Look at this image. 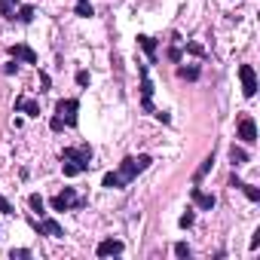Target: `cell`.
<instances>
[{"mask_svg": "<svg viewBox=\"0 0 260 260\" xmlns=\"http://www.w3.org/2000/svg\"><path fill=\"white\" fill-rule=\"evenodd\" d=\"M190 199H193L196 208H202V211H211V208H214V196H211V193H202L199 187L190 190Z\"/></svg>", "mask_w": 260, "mask_h": 260, "instance_id": "cell-10", "label": "cell"}, {"mask_svg": "<svg viewBox=\"0 0 260 260\" xmlns=\"http://www.w3.org/2000/svg\"><path fill=\"white\" fill-rule=\"evenodd\" d=\"M13 19L22 22V25H31V22H34V7H19V13H16Z\"/></svg>", "mask_w": 260, "mask_h": 260, "instance_id": "cell-16", "label": "cell"}, {"mask_svg": "<svg viewBox=\"0 0 260 260\" xmlns=\"http://www.w3.org/2000/svg\"><path fill=\"white\" fill-rule=\"evenodd\" d=\"M178 223H181L184 230H190V226L196 223V214H193V211H187V214H181V220H178Z\"/></svg>", "mask_w": 260, "mask_h": 260, "instance_id": "cell-23", "label": "cell"}, {"mask_svg": "<svg viewBox=\"0 0 260 260\" xmlns=\"http://www.w3.org/2000/svg\"><path fill=\"white\" fill-rule=\"evenodd\" d=\"M10 257H13V260H16V257H19V260H28V257H31V251H28V248H13V251H10Z\"/></svg>", "mask_w": 260, "mask_h": 260, "instance_id": "cell-25", "label": "cell"}, {"mask_svg": "<svg viewBox=\"0 0 260 260\" xmlns=\"http://www.w3.org/2000/svg\"><path fill=\"white\" fill-rule=\"evenodd\" d=\"M61 169H64V178H77V175L89 172L92 169V147L89 144L64 147L61 150Z\"/></svg>", "mask_w": 260, "mask_h": 260, "instance_id": "cell-1", "label": "cell"}, {"mask_svg": "<svg viewBox=\"0 0 260 260\" xmlns=\"http://www.w3.org/2000/svg\"><path fill=\"white\" fill-rule=\"evenodd\" d=\"M230 159H233V166H245L251 156H248V150H242V147L233 144V147H230Z\"/></svg>", "mask_w": 260, "mask_h": 260, "instance_id": "cell-15", "label": "cell"}, {"mask_svg": "<svg viewBox=\"0 0 260 260\" xmlns=\"http://www.w3.org/2000/svg\"><path fill=\"white\" fill-rule=\"evenodd\" d=\"M239 80H242V95L254 98L257 95V74H254L251 64H239Z\"/></svg>", "mask_w": 260, "mask_h": 260, "instance_id": "cell-5", "label": "cell"}, {"mask_svg": "<svg viewBox=\"0 0 260 260\" xmlns=\"http://www.w3.org/2000/svg\"><path fill=\"white\" fill-rule=\"evenodd\" d=\"M77 16H80V19H92V16H95V10H92L89 0H77Z\"/></svg>", "mask_w": 260, "mask_h": 260, "instance_id": "cell-19", "label": "cell"}, {"mask_svg": "<svg viewBox=\"0 0 260 260\" xmlns=\"http://www.w3.org/2000/svg\"><path fill=\"white\" fill-rule=\"evenodd\" d=\"M181 80H199V68H178Z\"/></svg>", "mask_w": 260, "mask_h": 260, "instance_id": "cell-22", "label": "cell"}, {"mask_svg": "<svg viewBox=\"0 0 260 260\" xmlns=\"http://www.w3.org/2000/svg\"><path fill=\"white\" fill-rule=\"evenodd\" d=\"M0 211H4V214H16V208L10 205V199H7V196H0Z\"/></svg>", "mask_w": 260, "mask_h": 260, "instance_id": "cell-27", "label": "cell"}, {"mask_svg": "<svg viewBox=\"0 0 260 260\" xmlns=\"http://www.w3.org/2000/svg\"><path fill=\"white\" fill-rule=\"evenodd\" d=\"M211 166H214V156H205V159H202V166L196 169V175H193V181L199 184V181H202V178H205V175L211 172Z\"/></svg>", "mask_w": 260, "mask_h": 260, "instance_id": "cell-17", "label": "cell"}, {"mask_svg": "<svg viewBox=\"0 0 260 260\" xmlns=\"http://www.w3.org/2000/svg\"><path fill=\"white\" fill-rule=\"evenodd\" d=\"M49 205H52V211H71V208H80V205H86V199H80L74 187H64L61 193H55V196L49 199Z\"/></svg>", "mask_w": 260, "mask_h": 260, "instance_id": "cell-3", "label": "cell"}, {"mask_svg": "<svg viewBox=\"0 0 260 260\" xmlns=\"http://www.w3.org/2000/svg\"><path fill=\"white\" fill-rule=\"evenodd\" d=\"M16 4H19V0H0V16H4V19H13V16H16Z\"/></svg>", "mask_w": 260, "mask_h": 260, "instance_id": "cell-18", "label": "cell"}, {"mask_svg": "<svg viewBox=\"0 0 260 260\" xmlns=\"http://www.w3.org/2000/svg\"><path fill=\"white\" fill-rule=\"evenodd\" d=\"M89 71H77V86H89Z\"/></svg>", "mask_w": 260, "mask_h": 260, "instance_id": "cell-28", "label": "cell"}, {"mask_svg": "<svg viewBox=\"0 0 260 260\" xmlns=\"http://www.w3.org/2000/svg\"><path fill=\"white\" fill-rule=\"evenodd\" d=\"M77 110H80V101L77 98H61L58 104H55V113L64 119V125H77Z\"/></svg>", "mask_w": 260, "mask_h": 260, "instance_id": "cell-4", "label": "cell"}, {"mask_svg": "<svg viewBox=\"0 0 260 260\" xmlns=\"http://www.w3.org/2000/svg\"><path fill=\"white\" fill-rule=\"evenodd\" d=\"M257 248H260V230L251 236V251H257Z\"/></svg>", "mask_w": 260, "mask_h": 260, "instance_id": "cell-31", "label": "cell"}, {"mask_svg": "<svg viewBox=\"0 0 260 260\" xmlns=\"http://www.w3.org/2000/svg\"><path fill=\"white\" fill-rule=\"evenodd\" d=\"M187 49H190V52H193V55H202V52H205V49H202V46H199V43H187Z\"/></svg>", "mask_w": 260, "mask_h": 260, "instance_id": "cell-29", "label": "cell"}, {"mask_svg": "<svg viewBox=\"0 0 260 260\" xmlns=\"http://www.w3.org/2000/svg\"><path fill=\"white\" fill-rule=\"evenodd\" d=\"M169 58H172V61H181V49H178V46H172V49H169Z\"/></svg>", "mask_w": 260, "mask_h": 260, "instance_id": "cell-30", "label": "cell"}, {"mask_svg": "<svg viewBox=\"0 0 260 260\" xmlns=\"http://www.w3.org/2000/svg\"><path fill=\"white\" fill-rule=\"evenodd\" d=\"M19 71V64L16 61H7V68H4V74H16Z\"/></svg>", "mask_w": 260, "mask_h": 260, "instance_id": "cell-32", "label": "cell"}, {"mask_svg": "<svg viewBox=\"0 0 260 260\" xmlns=\"http://www.w3.org/2000/svg\"><path fill=\"white\" fill-rule=\"evenodd\" d=\"M95 254L98 257H116V254H122V242L119 239H104V242H98Z\"/></svg>", "mask_w": 260, "mask_h": 260, "instance_id": "cell-9", "label": "cell"}, {"mask_svg": "<svg viewBox=\"0 0 260 260\" xmlns=\"http://www.w3.org/2000/svg\"><path fill=\"white\" fill-rule=\"evenodd\" d=\"M175 254H178L181 260H187V257H190V245H187V242H178V245H175Z\"/></svg>", "mask_w": 260, "mask_h": 260, "instance_id": "cell-24", "label": "cell"}, {"mask_svg": "<svg viewBox=\"0 0 260 260\" xmlns=\"http://www.w3.org/2000/svg\"><path fill=\"white\" fill-rule=\"evenodd\" d=\"M28 205H31L37 214H43V208H46V202H43V196H40V193H31V196H28Z\"/></svg>", "mask_w": 260, "mask_h": 260, "instance_id": "cell-21", "label": "cell"}, {"mask_svg": "<svg viewBox=\"0 0 260 260\" xmlns=\"http://www.w3.org/2000/svg\"><path fill=\"white\" fill-rule=\"evenodd\" d=\"M138 46L147 52V58H150V61H156V40H153V37H147V34H138Z\"/></svg>", "mask_w": 260, "mask_h": 260, "instance_id": "cell-13", "label": "cell"}, {"mask_svg": "<svg viewBox=\"0 0 260 260\" xmlns=\"http://www.w3.org/2000/svg\"><path fill=\"white\" fill-rule=\"evenodd\" d=\"M239 138L245 144H254L257 141V125H254V116H242L239 119Z\"/></svg>", "mask_w": 260, "mask_h": 260, "instance_id": "cell-7", "label": "cell"}, {"mask_svg": "<svg viewBox=\"0 0 260 260\" xmlns=\"http://www.w3.org/2000/svg\"><path fill=\"white\" fill-rule=\"evenodd\" d=\"M40 86H43L40 92H46V89H49V77H46V74H40Z\"/></svg>", "mask_w": 260, "mask_h": 260, "instance_id": "cell-33", "label": "cell"}, {"mask_svg": "<svg viewBox=\"0 0 260 260\" xmlns=\"http://www.w3.org/2000/svg\"><path fill=\"white\" fill-rule=\"evenodd\" d=\"M101 187H107V190H122V187H125V181L119 178V172H107V175H104V181H101Z\"/></svg>", "mask_w": 260, "mask_h": 260, "instance_id": "cell-14", "label": "cell"}, {"mask_svg": "<svg viewBox=\"0 0 260 260\" xmlns=\"http://www.w3.org/2000/svg\"><path fill=\"white\" fill-rule=\"evenodd\" d=\"M10 55H13L16 61H25V64H37V52H34L28 43H16V46H10Z\"/></svg>", "mask_w": 260, "mask_h": 260, "instance_id": "cell-8", "label": "cell"}, {"mask_svg": "<svg viewBox=\"0 0 260 260\" xmlns=\"http://www.w3.org/2000/svg\"><path fill=\"white\" fill-rule=\"evenodd\" d=\"M43 236H52V239H61L64 236V230H61V223L58 220H52V217H46V220H40V223H34Z\"/></svg>", "mask_w": 260, "mask_h": 260, "instance_id": "cell-11", "label": "cell"}, {"mask_svg": "<svg viewBox=\"0 0 260 260\" xmlns=\"http://www.w3.org/2000/svg\"><path fill=\"white\" fill-rule=\"evenodd\" d=\"M16 113H28V116H40V104L34 98H19L16 101Z\"/></svg>", "mask_w": 260, "mask_h": 260, "instance_id": "cell-12", "label": "cell"}, {"mask_svg": "<svg viewBox=\"0 0 260 260\" xmlns=\"http://www.w3.org/2000/svg\"><path fill=\"white\" fill-rule=\"evenodd\" d=\"M138 71H141V107H144L147 113H153L156 107H153V83H150V77H147V64H141Z\"/></svg>", "mask_w": 260, "mask_h": 260, "instance_id": "cell-6", "label": "cell"}, {"mask_svg": "<svg viewBox=\"0 0 260 260\" xmlns=\"http://www.w3.org/2000/svg\"><path fill=\"white\" fill-rule=\"evenodd\" d=\"M49 128H52V132H61V128H64V119H61V116L55 113V116L49 119Z\"/></svg>", "mask_w": 260, "mask_h": 260, "instance_id": "cell-26", "label": "cell"}, {"mask_svg": "<svg viewBox=\"0 0 260 260\" xmlns=\"http://www.w3.org/2000/svg\"><path fill=\"white\" fill-rule=\"evenodd\" d=\"M150 162H153V159H150L147 153H141V156H125V159L119 162V169H116V172H119V178H122L125 184H132V181H135L147 166H150Z\"/></svg>", "mask_w": 260, "mask_h": 260, "instance_id": "cell-2", "label": "cell"}, {"mask_svg": "<svg viewBox=\"0 0 260 260\" xmlns=\"http://www.w3.org/2000/svg\"><path fill=\"white\" fill-rule=\"evenodd\" d=\"M239 190H242L251 202H260V190H257V187H251V184H245V181H242V184H239Z\"/></svg>", "mask_w": 260, "mask_h": 260, "instance_id": "cell-20", "label": "cell"}]
</instances>
